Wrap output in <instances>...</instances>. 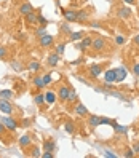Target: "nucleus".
I'll use <instances>...</instances> for the list:
<instances>
[{"instance_id": "nucleus-1", "label": "nucleus", "mask_w": 139, "mask_h": 158, "mask_svg": "<svg viewBox=\"0 0 139 158\" xmlns=\"http://www.w3.org/2000/svg\"><path fill=\"white\" fill-rule=\"evenodd\" d=\"M0 112L6 114V115L13 114V106H11V102H8V99H2V98H0Z\"/></svg>"}, {"instance_id": "nucleus-2", "label": "nucleus", "mask_w": 139, "mask_h": 158, "mask_svg": "<svg viewBox=\"0 0 139 158\" xmlns=\"http://www.w3.org/2000/svg\"><path fill=\"white\" fill-rule=\"evenodd\" d=\"M91 48L96 50V51H103L106 48V39H104V37H96V39H93Z\"/></svg>"}, {"instance_id": "nucleus-3", "label": "nucleus", "mask_w": 139, "mask_h": 158, "mask_svg": "<svg viewBox=\"0 0 139 158\" xmlns=\"http://www.w3.org/2000/svg\"><path fill=\"white\" fill-rule=\"evenodd\" d=\"M40 45L43 46V48H50V46L54 45V37L50 35V34H45L40 37Z\"/></svg>"}, {"instance_id": "nucleus-4", "label": "nucleus", "mask_w": 139, "mask_h": 158, "mask_svg": "<svg viewBox=\"0 0 139 158\" xmlns=\"http://www.w3.org/2000/svg\"><path fill=\"white\" fill-rule=\"evenodd\" d=\"M104 81L107 85H112L114 81H117V69H109L104 73Z\"/></svg>"}, {"instance_id": "nucleus-5", "label": "nucleus", "mask_w": 139, "mask_h": 158, "mask_svg": "<svg viewBox=\"0 0 139 158\" xmlns=\"http://www.w3.org/2000/svg\"><path fill=\"white\" fill-rule=\"evenodd\" d=\"M91 45H93V39H91V37H83L82 42L77 45V50H80V51H85V50L91 48Z\"/></svg>"}, {"instance_id": "nucleus-6", "label": "nucleus", "mask_w": 139, "mask_h": 158, "mask_svg": "<svg viewBox=\"0 0 139 158\" xmlns=\"http://www.w3.org/2000/svg\"><path fill=\"white\" fill-rule=\"evenodd\" d=\"M69 91H70V86H67V85H61L59 89H58V98H59V101H67V98H69Z\"/></svg>"}, {"instance_id": "nucleus-7", "label": "nucleus", "mask_w": 139, "mask_h": 158, "mask_svg": "<svg viewBox=\"0 0 139 158\" xmlns=\"http://www.w3.org/2000/svg\"><path fill=\"white\" fill-rule=\"evenodd\" d=\"M101 73H103V66H99V64H93L90 67V77L91 78H98Z\"/></svg>"}, {"instance_id": "nucleus-8", "label": "nucleus", "mask_w": 139, "mask_h": 158, "mask_svg": "<svg viewBox=\"0 0 139 158\" xmlns=\"http://www.w3.org/2000/svg\"><path fill=\"white\" fill-rule=\"evenodd\" d=\"M103 123H101V117H96V115H88V126L91 129H95L98 126H101Z\"/></svg>"}, {"instance_id": "nucleus-9", "label": "nucleus", "mask_w": 139, "mask_h": 158, "mask_svg": "<svg viewBox=\"0 0 139 158\" xmlns=\"http://www.w3.org/2000/svg\"><path fill=\"white\" fill-rule=\"evenodd\" d=\"M62 16L66 18L67 23H75L77 21V11H74V10H64Z\"/></svg>"}, {"instance_id": "nucleus-10", "label": "nucleus", "mask_w": 139, "mask_h": 158, "mask_svg": "<svg viewBox=\"0 0 139 158\" xmlns=\"http://www.w3.org/2000/svg\"><path fill=\"white\" fill-rule=\"evenodd\" d=\"M2 122H3V125L6 126V129H10V131H16V128H18V123L15 122L13 118L6 117V118H3V120H2Z\"/></svg>"}, {"instance_id": "nucleus-11", "label": "nucleus", "mask_w": 139, "mask_h": 158, "mask_svg": "<svg viewBox=\"0 0 139 158\" xmlns=\"http://www.w3.org/2000/svg\"><path fill=\"white\" fill-rule=\"evenodd\" d=\"M117 15H118V18H122V19H128V18L131 16V8H128V6H120Z\"/></svg>"}, {"instance_id": "nucleus-12", "label": "nucleus", "mask_w": 139, "mask_h": 158, "mask_svg": "<svg viewBox=\"0 0 139 158\" xmlns=\"http://www.w3.org/2000/svg\"><path fill=\"white\" fill-rule=\"evenodd\" d=\"M26 23L29 24V26H35V24H39V15H37L35 11L29 13L26 16Z\"/></svg>"}, {"instance_id": "nucleus-13", "label": "nucleus", "mask_w": 139, "mask_h": 158, "mask_svg": "<svg viewBox=\"0 0 139 158\" xmlns=\"http://www.w3.org/2000/svg\"><path fill=\"white\" fill-rule=\"evenodd\" d=\"M59 54L58 53H51V54H48V66H51V67H54V66H58V62H59Z\"/></svg>"}, {"instance_id": "nucleus-14", "label": "nucleus", "mask_w": 139, "mask_h": 158, "mask_svg": "<svg viewBox=\"0 0 139 158\" xmlns=\"http://www.w3.org/2000/svg\"><path fill=\"white\" fill-rule=\"evenodd\" d=\"M34 11V6L31 5V3H23L21 6H19V13L21 15H24V16H27V15H29V13H32Z\"/></svg>"}, {"instance_id": "nucleus-15", "label": "nucleus", "mask_w": 139, "mask_h": 158, "mask_svg": "<svg viewBox=\"0 0 139 158\" xmlns=\"http://www.w3.org/2000/svg\"><path fill=\"white\" fill-rule=\"evenodd\" d=\"M75 114H77L78 117H88V115H90L88 109L83 106V104H78V106L75 107Z\"/></svg>"}, {"instance_id": "nucleus-16", "label": "nucleus", "mask_w": 139, "mask_h": 158, "mask_svg": "<svg viewBox=\"0 0 139 158\" xmlns=\"http://www.w3.org/2000/svg\"><path fill=\"white\" fill-rule=\"evenodd\" d=\"M56 98H58V94H56V93H53V91H48V93H46V94H45V102H46V104H54V102H56Z\"/></svg>"}, {"instance_id": "nucleus-17", "label": "nucleus", "mask_w": 139, "mask_h": 158, "mask_svg": "<svg viewBox=\"0 0 139 158\" xmlns=\"http://www.w3.org/2000/svg\"><path fill=\"white\" fill-rule=\"evenodd\" d=\"M43 147H45V152H54L56 144H54L53 139H46V141L43 142Z\"/></svg>"}, {"instance_id": "nucleus-18", "label": "nucleus", "mask_w": 139, "mask_h": 158, "mask_svg": "<svg viewBox=\"0 0 139 158\" xmlns=\"http://www.w3.org/2000/svg\"><path fill=\"white\" fill-rule=\"evenodd\" d=\"M88 19V11L86 10H78L77 11V23H85Z\"/></svg>"}, {"instance_id": "nucleus-19", "label": "nucleus", "mask_w": 139, "mask_h": 158, "mask_svg": "<svg viewBox=\"0 0 139 158\" xmlns=\"http://www.w3.org/2000/svg\"><path fill=\"white\" fill-rule=\"evenodd\" d=\"M126 78V69L125 67H118L117 69V81H123Z\"/></svg>"}, {"instance_id": "nucleus-20", "label": "nucleus", "mask_w": 139, "mask_h": 158, "mask_svg": "<svg viewBox=\"0 0 139 158\" xmlns=\"http://www.w3.org/2000/svg\"><path fill=\"white\" fill-rule=\"evenodd\" d=\"M15 96V93L11 89H0V98L2 99H11Z\"/></svg>"}, {"instance_id": "nucleus-21", "label": "nucleus", "mask_w": 139, "mask_h": 158, "mask_svg": "<svg viewBox=\"0 0 139 158\" xmlns=\"http://www.w3.org/2000/svg\"><path fill=\"white\" fill-rule=\"evenodd\" d=\"M19 145H21L23 148H24V147H29V145H31V137L26 136V134L21 136V137H19Z\"/></svg>"}, {"instance_id": "nucleus-22", "label": "nucleus", "mask_w": 139, "mask_h": 158, "mask_svg": "<svg viewBox=\"0 0 139 158\" xmlns=\"http://www.w3.org/2000/svg\"><path fill=\"white\" fill-rule=\"evenodd\" d=\"M112 128L115 129L117 133H122V134H126V133H128V128H126V126H122V125H118V123H115V122L112 123Z\"/></svg>"}, {"instance_id": "nucleus-23", "label": "nucleus", "mask_w": 139, "mask_h": 158, "mask_svg": "<svg viewBox=\"0 0 139 158\" xmlns=\"http://www.w3.org/2000/svg\"><path fill=\"white\" fill-rule=\"evenodd\" d=\"M83 37H85V34L83 32H72L70 35H69V39L72 40V42H78V40H82Z\"/></svg>"}, {"instance_id": "nucleus-24", "label": "nucleus", "mask_w": 139, "mask_h": 158, "mask_svg": "<svg viewBox=\"0 0 139 158\" xmlns=\"http://www.w3.org/2000/svg\"><path fill=\"white\" fill-rule=\"evenodd\" d=\"M34 85H35L37 88H43V86H45V83H43V77H42V75L34 77Z\"/></svg>"}, {"instance_id": "nucleus-25", "label": "nucleus", "mask_w": 139, "mask_h": 158, "mask_svg": "<svg viewBox=\"0 0 139 158\" xmlns=\"http://www.w3.org/2000/svg\"><path fill=\"white\" fill-rule=\"evenodd\" d=\"M64 129H66L69 134L75 133V128H74V123H72V122H66V125H64Z\"/></svg>"}, {"instance_id": "nucleus-26", "label": "nucleus", "mask_w": 139, "mask_h": 158, "mask_svg": "<svg viewBox=\"0 0 139 158\" xmlns=\"http://www.w3.org/2000/svg\"><path fill=\"white\" fill-rule=\"evenodd\" d=\"M29 69H31L32 72H37V70L40 69V62H39V61H31V62H29Z\"/></svg>"}, {"instance_id": "nucleus-27", "label": "nucleus", "mask_w": 139, "mask_h": 158, "mask_svg": "<svg viewBox=\"0 0 139 158\" xmlns=\"http://www.w3.org/2000/svg\"><path fill=\"white\" fill-rule=\"evenodd\" d=\"M77 101V93H75V89L74 88H70V91H69V98H67V102H75Z\"/></svg>"}, {"instance_id": "nucleus-28", "label": "nucleus", "mask_w": 139, "mask_h": 158, "mask_svg": "<svg viewBox=\"0 0 139 158\" xmlns=\"http://www.w3.org/2000/svg\"><path fill=\"white\" fill-rule=\"evenodd\" d=\"M64 50H66V43H59V45H56V53L59 54V56H62V54H64Z\"/></svg>"}, {"instance_id": "nucleus-29", "label": "nucleus", "mask_w": 139, "mask_h": 158, "mask_svg": "<svg viewBox=\"0 0 139 158\" xmlns=\"http://www.w3.org/2000/svg\"><path fill=\"white\" fill-rule=\"evenodd\" d=\"M34 101H35V104H37V106H42L43 102H45V94H39V96H35V98H34Z\"/></svg>"}, {"instance_id": "nucleus-30", "label": "nucleus", "mask_w": 139, "mask_h": 158, "mask_svg": "<svg viewBox=\"0 0 139 158\" xmlns=\"http://www.w3.org/2000/svg\"><path fill=\"white\" fill-rule=\"evenodd\" d=\"M61 32H62V34H67V35H70V34H72V31H70L69 24H62V26H61Z\"/></svg>"}, {"instance_id": "nucleus-31", "label": "nucleus", "mask_w": 139, "mask_h": 158, "mask_svg": "<svg viewBox=\"0 0 139 158\" xmlns=\"http://www.w3.org/2000/svg\"><path fill=\"white\" fill-rule=\"evenodd\" d=\"M46 32H45V26H42V27H39V29L35 31V35L37 37H42V35H45Z\"/></svg>"}, {"instance_id": "nucleus-32", "label": "nucleus", "mask_w": 139, "mask_h": 158, "mask_svg": "<svg viewBox=\"0 0 139 158\" xmlns=\"http://www.w3.org/2000/svg\"><path fill=\"white\" fill-rule=\"evenodd\" d=\"M115 43H117V45H123V43H125V37H123V35H117V37H115Z\"/></svg>"}, {"instance_id": "nucleus-33", "label": "nucleus", "mask_w": 139, "mask_h": 158, "mask_svg": "<svg viewBox=\"0 0 139 158\" xmlns=\"http://www.w3.org/2000/svg\"><path fill=\"white\" fill-rule=\"evenodd\" d=\"M43 83H45V86L48 85V83H51V75H50V73H45V75H43Z\"/></svg>"}, {"instance_id": "nucleus-34", "label": "nucleus", "mask_w": 139, "mask_h": 158, "mask_svg": "<svg viewBox=\"0 0 139 158\" xmlns=\"http://www.w3.org/2000/svg\"><path fill=\"white\" fill-rule=\"evenodd\" d=\"M104 155L109 158H117V153H114L112 150H104Z\"/></svg>"}, {"instance_id": "nucleus-35", "label": "nucleus", "mask_w": 139, "mask_h": 158, "mask_svg": "<svg viewBox=\"0 0 139 158\" xmlns=\"http://www.w3.org/2000/svg\"><path fill=\"white\" fill-rule=\"evenodd\" d=\"M125 156H126V158H133V156H134V150H129V148H126V150H125Z\"/></svg>"}, {"instance_id": "nucleus-36", "label": "nucleus", "mask_w": 139, "mask_h": 158, "mask_svg": "<svg viewBox=\"0 0 139 158\" xmlns=\"http://www.w3.org/2000/svg\"><path fill=\"white\" fill-rule=\"evenodd\" d=\"M133 75L139 77V62H136V64H134V67H133Z\"/></svg>"}, {"instance_id": "nucleus-37", "label": "nucleus", "mask_w": 139, "mask_h": 158, "mask_svg": "<svg viewBox=\"0 0 139 158\" xmlns=\"http://www.w3.org/2000/svg\"><path fill=\"white\" fill-rule=\"evenodd\" d=\"M6 56V48L5 46H0V59H3Z\"/></svg>"}, {"instance_id": "nucleus-38", "label": "nucleus", "mask_w": 139, "mask_h": 158, "mask_svg": "<svg viewBox=\"0 0 139 158\" xmlns=\"http://www.w3.org/2000/svg\"><path fill=\"white\" fill-rule=\"evenodd\" d=\"M39 23H40L42 26H45V27H46V24H48V21H46V19H45V18H43L42 15H39Z\"/></svg>"}, {"instance_id": "nucleus-39", "label": "nucleus", "mask_w": 139, "mask_h": 158, "mask_svg": "<svg viewBox=\"0 0 139 158\" xmlns=\"http://www.w3.org/2000/svg\"><path fill=\"white\" fill-rule=\"evenodd\" d=\"M11 66H13L15 70H21V66L18 64V61H13V62H11Z\"/></svg>"}, {"instance_id": "nucleus-40", "label": "nucleus", "mask_w": 139, "mask_h": 158, "mask_svg": "<svg viewBox=\"0 0 139 158\" xmlns=\"http://www.w3.org/2000/svg\"><path fill=\"white\" fill-rule=\"evenodd\" d=\"M5 129H6V126L3 125V122H0V136L5 134Z\"/></svg>"}, {"instance_id": "nucleus-41", "label": "nucleus", "mask_w": 139, "mask_h": 158, "mask_svg": "<svg viewBox=\"0 0 139 158\" xmlns=\"http://www.w3.org/2000/svg\"><path fill=\"white\" fill-rule=\"evenodd\" d=\"M42 156H43V158H53V156H54V155H53V153H51V152H46V153H43V155H42Z\"/></svg>"}, {"instance_id": "nucleus-42", "label": "nucleus", "mask_w": 139, "mask_h": 158, "mask_svg": "<svg viewBox=\"0 0 139 158\" xmlns=\"http://www.w3.org/2000/svg\"><path fill=\"white\" fill-rule=\"evenodd\" d=\"M32 156H40V150H39V148H34V152H32Z\"/></svg>"}, {"instance_id": "nucleus-43", "label": "nucleus", "mask_w": 139, "mask_h": 158, "mask_svg": "<svg viewBox=\"0 0 139 158\" xmlns=\"http://www.w3.org/2000/svg\"><path fill=\"white\" fill-rule=\"evenodd\" d=\"M133 150H134V153H139V142L133 145Z\"/></svg>"}, {"instance_id": "nucleus-44", "label": "nucleus", "mask_w": 139, "mask_h": 158, "mask_svg": "<svg viewBox=\"0 0 139 158\" xmlns=\"http://www.w3.org/2000/svg\"><path fill=\"white\" fill-rule=\"evenodd\" d=\"M134 43H136V45H139V34H137V35H134Z\"/></svg>"}, {"instance_id": "nucleus-45", "label": "nucleus", "mask_w": 139, "mask_h": 158, "mask_svg": "<svg viewBox=\"0 0 139 158\" xmlns=\"http://www.w3.org/2000/svg\"><path fill=\"white\" fill-rule=\"evenodd\" d=\"M123 2H125V3H128V5H131V3H134V2H136V0H123Z\"/></svg>"}, {"instance_id": "nucleus-46", "label": "nucleus", "mask_w": 139, "mask_h": 158, "mask_svg": "<svg viewBox=\"0 0 139 158\" xmlns=\"http://www.w3.org/2000/svg\"><path fill=\"white\" fill-rule=\"evenodd\" d=\"M18 40H24V35L23 34H18Z\"/></svg>"}, {"instance_id": "nucleus-47", "label": "nucleus", "mask_w": 139, "mask_h": 158, "mask_svg": "<svg viewBox=\"0 0 139 158\" xmlns=\"http://www.w3.org/2000/svg\"><path fill=\"white\" fill-rule=\"evenodd\" d=\"M91 26H93V27H101V24H99V23H91Z\"/></svg>"}, {"instance_id": "nucleus-48", "label": "nucleus", "mask_w": 139, "mask_h": 158, "mask_svg": "<svg viewBox=\"0 0 139 158\" xmlns=\"http://www.w3.org/2000/svg\"><path fill=\"white\" fill-rule=\"evenodd\" d=\"M136 5H137V8H139V0H137V2H136Z\"/></svg>"}]
</instances>
